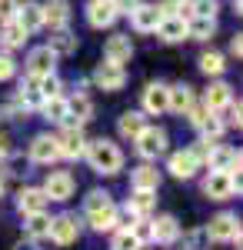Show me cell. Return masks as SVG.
<instances>
[{
  "label": "cell",
  "mask_w": 243,
  "mask_h": 250,
  "mask_svg": "<svg viewBox=\"0 0 243 250\" xmlns=\"http://www.w3.org/2000/svg\"><path fill=\"white\" fill-rule=\"evenodd\" d=\"M83 160L90 164V170L100 173V177H117V173L123 170V150H120V144L110 140V137H94V140H87V150H83Z\"/></svg>",
  "instance_id": "1"
},
{
  "label": "cell",
  "mask_w": 243,
  "mask_h": 250,
  "mask_svg": "<svg viewBox=\"0 0 243 250\" xmlns=\"http://www.w3.org/2000/svg\"><path fill=\"white\" fill-rule=\"evenodd\" d=\"M133 150H137V157L143 160V164H153L157 157H163L170 150V134L163 130V127H143L140 134H137V140H133Z\"/></svg>",
  "instance_id": "2"
},
{
  "label": "cell",
  "mask_w": 243,
  "mask_h": 250,
  "mask_svg": "<svg viewBox=\"0 0 243 250\" xmlns=\"http://www.w3.org/2000/svg\"><path fill=\"white\" fill-rule=\"evenodd\" d=\"M187 120H190V127L200 134V140H206V144H217V140L226 134L223 117L213 114V110H206L203 104H193V107H190V114H187Z\"/></svg>",
  "instance_id": "3"
},
{
  "label": "cell",
  "mask_w": 243,
  "mask_h": 250,
  "mask_svg": "<svg viewBox=\"0 0 243 250\" xmlns=\"http://www.w3.org/2000/svg\"><path fill=\"white\" fill-rule=\"evenodd\" d=\"M203 237L213 244H237L240 247V217L230 210H220L217 217H210V224L203 227Z\"/></svg>",
  "instance_id": "4"
},
{
  "label": "cell",
  "mask_w": 243,
  "mask_h": 250,
  "mask_svg": "<svg viewBox=\"0 0 243 250\" xmlns=\"http://www.w3.org/2000/svg\"><path fill=\"white\" fill-rule=\"evenodd\" d=\"M80 230H83V224H80V217L77 213H57L50 217V230H47V240H54L57 247H70L80 240Z\"/></svg>",
  "instance_id": "5"
},
{
  "label": "cell",
  "mask_w": 243,
  "mask_h": 250,
  "mask_svg": "<svg viewBox=\"0 0 243 250\" xmlns=\"http://www.w3.org/2000/svg\"><path fill=\"white\" fill-rule=\"evenodd\" d=\"M140 107H143L147 117L170 114V83H163V80H150L147 87H143V94H140Z\"/></svg>",
  "instance_id": "6"
},
{
  "label": "cell",
  "mask_w": 243,
  "mask_h": 250,
  "mask_svg": "<svg viewBox=\"0 0 243 250\" xmlns=\"http://www.w3.org/2000/svg\"><path fill=\"white\" fill-rule=\"evenodd\" d=\"M40 190L47 193V200L50 204H67L77 190V180L70 170H47V180H43V187Z\"/></svg>",
  "instance_id": "7"
},
{
  "label": "cell",
  "mask_w": 243,
  "mask_h": 250,
  "mask_svg": "<svg viewBox=\"0 0 243 250\" xmlns=\"http://www.w3.org/2000/svg\"><path fill=\"white\" fill-rule=\"evenodd\" d=\"M90 83H94L97 90H107V94H117V90H123L127 87V67H120V63H97L94 74H90Z\"/></svg>",
  "instance_id": "8"
},
{
  "label": "cell",
  "mask_w": 243,
  "mask_h": 250,
  "mask_svg": "<svg viewBox=\"0 0 243 250\" xmlns=\"http://www.w3.org/2000/svg\"><path fill=\"white\" fill-rule=\"evenodd\" d=\"M54 140H57V154L63 157V160H80L83 150H87V134H83V127L63 124V130H60Z\"/></svg>",
  "instance_id": "9"
},
{
  "label": "cell",
  "mask_w": 243,
  "mask_h": 250,
  "mask_svg": "<svg viewBox=\"0 0 243 250\" xmlns=\"http://www.w3.org/2000/svg\"><path fill=\"white\" fill-rule=\"evenodd\" d=\"M157 210V193H143V190H130V197L123 200V207H120V217H123V227L130 224V220H143L150 213Z\"/></svg>",
  "instance_id": "10"
},
{
  "label": "cell",
  "mask_w": 243,
  "mask_h": 250,
  "mask_svg": "<svg viewBox=\"0 0 243 250\" xmlns=\"http://www.w3.org/2000/svg\"><path fill=\"white\" fill-rule=\"evenodd\" d=\"M63 100H67V124L70 127H87L94 120V100L87 97V90L63 94Z\"/></svg>",
  "instance_id": "11"
},
{
  "label": "cell",
  "mask_w": 243,
  "mask_h": 250,
  "mask_svg": "<svg viewBox=\"0 0 243 250\" xmlns=\"http://www.w3.org/2000/svg\"><path fill=\"white\" fill-rule=\"evenodd\" d=\"M27 160H30V164H37V167H50V164H57L60 154H57L54 134H37V137H34V140H30V147H27Z\"/></svg>",
  "instance_id": "12"
},
{
  "label": "cell",
  "mask_w": 243,
  "mask_h": 250,
  "mask_svg": "<svg viewBox=\"0 0 243 250\" xmlns=\"http://www.w3.org/2000/svg\"><path fill=\"white\" fill-rule=\"evenodd\" d=\"M150 220H153V244H160V247H173L183 237V224L173 213H160V217H150Z\"/></svg>",
  "instance_id": "13"
},
{
  "label": "cell",
  "mask_w": 243,
  "mask_h": 250,
  "mask_svg": "<svg viewBox=\"0 0 243 250\" xmlns=\"http://www.w3.org/2000/svg\"><path fill=\"white\" fill-rule=\"evenodd\" d=\"M206 170H240V150L237 147H226V144H210V157H206Z\"/></svg>",
  "instance_id": "14"
},
{
  "label": "cell",
  "mask_w": 243,
  "mask_h": 250,
  "mask_svg": "<svg viewBox=\"0 0 243 250\" xmlns=\"http://www.w3.org/2000/svg\"><path fill=\"white\" fill-rule=\"evenodd\" d=\"M23 74L27 77H47V74H57V57L47 50V43L43 47H34L27 60H23Z\"/></svg>",
  "instance_id": "15"
},
{
  "label": "cell",
  "mask_w": 243,
  "mask_h": 250,
  "mask_svg": "<svg viewBox=\"0 0 243 250\" xmlns=\"http://www.w3.org/2000/svg\"><path fill=\"white\" fill-rule=\"evenodd\" d=\"M200 190H203V197H210V200H230V197L237 193V187H233V180H230L226 173L210 170L203 180H200Z\"/></svg>",
  "instance_id": "16"
},
{
  "label": "cell",
  "mask_w": 243,
  "mask_h": 250,
  "mask_svg": "<svg viewBox=\"0 0 243 250\" xmlns=\"http://www.w3.org/2000/svg\"><path fill=\"white\" fill-rule=\"evenodd\" d=\"M133 57V40L130 34H113V37H107V43H103V60L107 63H130Z\"/></svg>",
  "instance_id": "17"
},
{
  "label": "cell",
  "mask_w": 243,
  "mask_h": 250,
  "mask_svg": "<svg viewBox=\"0 0 243 250\" xmlns=\"http://www.w3.org/2000/svg\"><path fill=\"white\" fill-rule=\"evenodd\" d=\"M167 170L173 180H193L200 164L190 157V150H173V154H167Z\"/></svg>",
  "instance_id": "18"
},
{
  "label": "cell",
  "mask_w": 243,
  "mask_h": 250,
  "mask_svg": "<svg viewBox=\"0 0 243 250\" xmlns=\"http://www.w3.org/2000/svg\"><path fill=\"white\" fill-rule=\"evenodd\" d=\"M127 17H130V23H133L137 34H153L157 23L163 20V17H160V10H157V3H137Z\"/></svg>",
  "instance_id": "19"
},
{
  "label": "cell",
  "mask_w": 243,
  "mask_h": 250,
  "mask_svg": "<svg viewBox=\"0 0 243 250\" xmlns=\"http://www.w3.org/2000/svg\"><path fill=\"white\" fill-rule=\"evenodd\" d=\"M160 170L153 164H140L130 170V190H143V193H157L160 190Z\"/></svg>",
  "instance_id": "20"
},
{
  "label": "cell",
  "mask_w": 243,
  "mask_h": 250,
  "mask_svg": "<svg viewBox=\"0 0 243 250\" xmlns=\"http://www.w3.org/2000/svg\"><path fill=\"white\" fill-rule=\"evenodd\" d=\"M230 100H233V87H230L226 80H210V87L203 90V100H200V104H203L206 110L220 114V110H223Z\"/></svg>",
  "instance_id": "21"
},
{
  "label": "cell",
  "mask_w": 243,
  "mask_h": 250,
  "mask_svg": "<svg viewBox=\"0 0 243 250\" xmlns=\"http://www.w3.org/2000/svg\"><path fill=\"white\" fill-rule=\"evenodd\" d=\"M43 7V27H50V30H60V27H67L70 23V0H43L40 3Z\"/></svg>",
  "instance_id": "22"
},
{
  "label": "cell",
  "mask_w": 243,
  "mask_h": 250,
  "mask_svg": "<svg viewBox=\"0 0 243 250\" xmlns=\"http://www.w3.org/2000/svg\"><path fill=\"white\" fill-rule=\"evenodd\" d=\"M77 34L70 27H60V30H50V37H47V50L54 54V57H70L77 54Z\"/></svg>",
  "instance_id": "23"
},
{
  "label": "cell",
  "mask_w": 243,
  "mask_h": 250,
  "mask_svg": "<svg viewBox=\"0 0 243 250\" xmlns=\"http://www.w3.org/2000/svg\"><path fill=\"white\" fill-rule=\"evenodd\" d=\"M50 207V200H47V193L40 190V187H23L17 193V210L23 217H30V213H43Z\"/></svg>",
  "instance_id": "24"
},
{
  "label": "cell",
  "mask_w": 243,
  "mask_h": 250,
  "mask_svg": "<svg viewBox=\"0 0 243 250\" xmlns=\"http://www.w3.org/2000/svg\"><path fill=\"white\" fill-rule=\"evenodd\" d=\"M27 30V34H37V30H43V7H40L37 0H23L17 7V17H14Z\"/></svg>",
  "instance_id": "25"
},
{
  "label": "cell",
  "mask_w": 243,
  "mask_h": 250,
  "mask_svg": "<svg viewBox=\"0 0 243 250\" xmlns=\"http://www.w3.org/2000/svg\"><path fill=\"white\" fill-rule=\"evenodd\" d=\"M87 23L103 30V27H113L117 23V10H113L110 0H90L87 3Z\"/></svg>",
  "instance_id": "26"
},
{
  "label": "cell",
  "mask_w": 243,
  "mask_h": 250,
  "mask_svg": "<svg viewBox=\"0 0 243 250\" xmlns=\"http://www.w3.org/2000/svg\"><path fill=\"white\" fill-rule=\"evenodd\" d=\"M27 40H30V34L20 27L17 20H3V23H0V50L14 54V50H20Z\"/></svg>",
  "instance_id": "27"
},
{
  "label": "cell",
  "mask_w": 243,
  "mask_h": 250,
  "mask_svg": "<svg viewBox=\"0 0 243 250\" xmlns=\"http://www.w3.org/2000/svg\"><path fill=\"white\" fill-rule=\"evenodd\" d=\"M87 224H90L94 233H113L123 227V217H120V207L113 204V207H107V210H100V213H90Z\"/></svg>",
  "instance_id": "28"
},
{
  "label": "cell",
  "mask_w": 243,
  "mask_h": 250,
  "mask_svg": "<svg viewBox=\"0 0 243 250\" xmlns=\"http://www.w3.org/2000/svg\"><path fill=\"white\" fill-rule=\"evenodd\" d=\"M193 104H197V94H193L190 83H183V80L180 83H170V114L187 117Z\"/></svg>",
  "instance_id": "29"
},
{
  "label": "cell",
  "mask_w": 243,
  "mask_h": 250,
  "mask_svg": "<svg viewBox=\"0 0 243 250\" xmlns=\"http://www.w3.org/2000/svg\"><path fill=\"white\" fill-rule=\"evenodd\" d=\"M147 127V114L143 110H123V114L117 117V134L123 137V140H137V134Z\"/></svg>",
  "instance_id": "30"
},
{
  "label": "cell",
  "mask_w": 243,
  "mask_h": 250,
  "mask_svg": "<svg viewBox=\"0 0 243 250\" xmlns=\"http://www.w3.org/2000/svg\"><path fill=\"white\" fill-rule=\"evenodd\" d=\"M153 34L163 43H180V40H187V17H163Z\"/></svg>",
  "instance_id": "31"
},
{
  "label": "cell",
  "mask_w": 243,
  "mask_h": 250,
  "mask_svg": "<svg viewBox=\"0 0 243 250\" xmlns=\"http://www.w3.org/2000/svg\"><path fill=\"white\" fill-rule=\"evenodd\" d=\"M14 100H17L20 107L30 114V110H37L40 104H43V97H40V87H37V77H23L17 83V94H14Z\"/></svg>",
  "instance_id": "32"
},
{
  "label": "cell",
  "mask_w": 243,
  "mask_h": 250,
  "mask_svg": "<svg viewBox=\"0 0 243 250\" xmlns=\"http://www.w3.org/2000/svg\"><path fill=\"white\" fill-rule=\"evenodd\" d=\"M47 230H50V213H30V217H23V233H27V240H47Z\"/></svg>",
  "instance_id": "33"
},
{
  "label": "cell",
  "mask_w": 243,
  "mask_h": 250,
  "mask_svg": "<svg viewBox=\"0 0 243 250\" xmlns=\"http://www.w3.org/2000/svg\"><path fill=\"white\" fill-rule=\"evenodd\" d=\"M197 67L203 70L206 77L220 80L226 74V57L220 54V50H203V54H200V60H197Z\"/></svg>",
  "instance_id": "34"
},
{
  "label": "cell",
  "mask_w": 243,
  "mask_h": 250,
  "mask_svg": "<svg viewBox=\"0 0 243 250\" xmlns=\"http://www.w3.org/2000/svg\"><path fill=\"white\" fill-rule=\"evenodd\" d=\"M37 110H40V117H43L47 124H60V127L67 124V100H63V94H60V97H50V100H43Z\"/></svg>",
  "instance_id": "35"
},
{
  "label": "cell",
  "mask_w": 243,
  "mask_h": 250,
  "mask_svg": "<svg viewBox=\"0 0 243 250\" xmlns=\"http://www.w3.org/2000/svg\"><path fill=\"white\" fill-rule=\"evenodd\" d=\"M217 34V17H187V40H210Z\"/></svg>",
  "instance_id": "36"
},
{
  "label": "cell",
  "mask_w": 243,
  "mask_h": 250,
  "mask_svg": "<svg viewBox=\"0 0 243 250\" xmlns=\"http://www.w3.org/2000/svg\"><path fill=\"white\" fill-rule=\"evenodd\" d=\"M107 207H113V197L107 190H90L87 197H83V217L100 213V210H107Z\"/></svg>",
  "instance_id": "37"
},
{
  "label": "cell",
  "mask_w": 243,
  "mask_h": 250,
  "mask_svg": "<svg viewBox=\"0 0 243 250\" xmlns=\"http://www.w3.org/2000/svg\"><path fill=\"white\" fill-rule=\"evenodd\" d=\"M190 17H217L220 10V0H183Z\"/></svg>",
  "instance_id": "38"
},
{
  "label": "cell",
  "mask_w": 243,
  "mask_h": 250,
  "mask_svg": "<svg viewBox=\"0 0 243 250\" xmlns=\"http://www.w3.org/2000/svg\"><path fill=\"white\" fill-rule=\"evenodd\" d=\"M127 230L137 237V244H140V247L153 244V220H150V217H143V220H130V224H127Z\"/></svg>",
  "instance_id": "39"
},
{
  "label": "cell",
  "mask_w": 243,
  "mask_h": 250,
  "mask_svg": "<svg viewBox=\"0 0 243 250\" xmlns=\"http://www.w3.org/2000/svg\"><path fill=\"white\" fill-rule=\"evenodd\" d=\"M37 87H40V97L50 100V97H60L63 94V80L57 74H47V77H37Z\"/></svg>",
  "instance_id": "40"
},
{
  "label": "cell",
  "mask_w": 243,
  "mask_h": 250,
  "mask_svg": "<svg viewBox=\"0 0 243 250\" xmlns=\"http://www.w3.org/2000/svg\"><path fill=\"white\" fill-rule=\"evenodd\" d=\"M110 250H143V247L137 244V237H133L127 227H120V230H113V237H110Z\"/></svg>",
  "instance_id": "41"
},
{
  "label": "cell",
  "mask_w": 243,
  "mask_h": 250,
  "mask_svg": "<svg viewBox=\"0 0 243 250\" xmlns=\"http://www.w3.org/2000/svg\"><path fill=\"white\" fill-rule=\"evenodd\" d=\"M17 60H14V54H7V50H0V83L3 80H14L17 77Z\"/></svg>",
  "instance_id": "42"
},
{
  "label": "cell",
  "mask_w": 243,
  "mask_h": 250,
  "mask_svg": "<svg viewBox=\"0 0 243 250\" xmlns=\"http://www.w3.org/2000/svg\"><path fill=\"white\" fill-rule=\"evenodd\" d=\"M220 114H226V120H223L226 127H237V130L243 127V117H240V114H243V107H240V100H230V104H226Z\"/></svg>",
  "instance_id": "43"
},
{
  "label": "cell",
  "mask_w": 243,
  "mask_h": 250,
  "mask_svg": "<svg viewBox=\"0 0 243 250\" xmlns=\"http://www.w3.org/2000/svg\"><path fill=\"white\" fill-rule=\"evenodd\" d=\"M0 117H3V120H23L27 110L20 107L17 100H7V104H0Z\"/></svg>",
  "instance_id": "44"
},
{
  "label": "cell",
  "mask_w": 243,
  "mask_h": 250,
  "mask_svg": "<svg viewBox=\"0 0 243 250\" xmlns=\"http://www.w3.org/2000/svg\"><path fill=\"white\" fill-rule=\"evenodd\" d=\"M187 150H190V157L200 164V170H203V167H206V157H210V144H206V140H197V144L187 147Z\"/></svg>",
  "instance_id": "45"
},
{
  "label": "cell",
  "mask_w": 243,
  "mask_h": 250,
  "mask_svg": "<svg viewBox=\"0 0 243 250\" xmlns=\"http://www.w3.org/2000/svg\"><path fill=\"white\" fill-rule=\"evenodd\" d=\"M17 7H20V0H0V23L17 17Z\"/></svg>",
  "instance_id": "46"
},
{
  "label": "cell",
  "mask_w": 243,
  "mask_h": 250,
  "mask_svg": "<svg viewBox=\"0 0 243 250\" xmlns=\"http://www.w3.org/2000/svg\"><path fill=\"white\" fill-rule=\"evenodd\" d=\"M110 3H113V10H117V17H123V14H130L140 0H110Z\"/></svg>",
  "instance_id": "47"
},
{
  "label": "cell",
  "mask_w": 243,
  "mask_h": 250,
  "mask_svg": "<svg viewBox=\"0 0 243 250\" xmlns=\"http://www.w3.org/2000/svg\"><path fill=\"white\" fill-rule=\"evenodd\" d=\"M230 57H237V60L243 57V37H240V34L230 37Z\"/></svg>",
  "instance_id": "48"
},
{
  "label": "cell",
  "mask_w": 243,
  "mask_h": 250,
  "mask_svg": "<svg viewBox=\"0 0 243 250\" xmlns=\"http://www.w3.org/2000/svg\"><path fill=\"white\" fill-rule=\"evenodd\" d=\"M3 160H10V140L7 137H0V164Z\"/></svg>",
  "instance_id": "49"
},
{
  "label": "cell",
  "mask_w": 243,
  "mask_h": 250,
  "mask_svg": "<svg viewBox=\"0 0 243 250\" xmlns=\"http://www.w3.org/2000/svg\"><path fill=\"white\" fill-rule=\"evenodd\" d=\"M3 190H7V180H3V173H0V197H3Z\"/></svg>",
  "instance_id": "50"
}]
</instances>
